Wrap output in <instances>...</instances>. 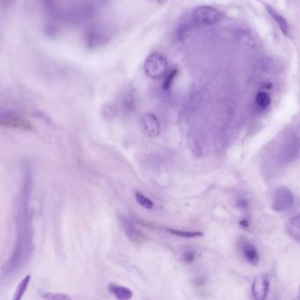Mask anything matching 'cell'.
Listing matches in <instances>:
<instances>
[{"instance_id":"1","label":"cell","mask_w":300,"mask_h":300,"mask_svg":"<svg viewBox=\"0 0 300 300\" xmlns=\"http://www.w3.org/2000/svg\"><path fill=\"white\" fill-rule=\"evenodd\" d=\"M32 188L31 172L28 169L25 173L23 186L19 196L16 242L9 261L3 267V275L10 276L16 272L30 258L33 252V229L31 214L29 212V199Z\"/></svg>"},{"instance_id":"2","label":"cell","mask_w":300,"mask_h":300,"mask_svg":"<svg viewBox=\"0 0 300 300\" xmlns=\"http://www.w3.org/2000/svg\"><path fill=\"white\" fill-rule=\"evenodd\" d=\"M278 162L287 165L293 162L300 155V128H294L287 132L281 141L279 151H277Z\"/></svg>"},{"instance_id":"3","label":"cell","mask_w":300,"mask_h":300,"mask_svg":"<svg viewBox=\"0 0 300 300\" xmlns=\"http://www.w3.org/2000/svg\"><path fill=\"white\" fill-rule=\"evenodd\" d=\"M112 28L105 24H95L91 26L84 34L85 47L91 50L105 46L112 36Z\"/></svg>"},{"instance_id":"4","label":"cell","mask_w":300,"mask_h":300,"mask_svg":"<svg viewBox=\"0 0 300 300\" xmlns=\"http://www.w3.org/2000/svg\"><path fill=\"white\" fill-rule=\"evenodd\" d=\"M95 12L96 4L94 0H78L69 5L66 17L72 23H83L91 19Z\"/></svg>"},{"instance_id":"5","label":"cell","mask_w":300,"mask_h":300,"mask_svg":"<svg viewBox=\"0 0 300 300\" xmlns=\"http://www.w3.org/2000/svg\"><path fill=\"white\" fill-rule=\"evenodd\" d=\"M167 68L168 64L167 58L158 52L150 54L144 65V70L146 75L153 80L163 78L167 74Z\"/></svg>"},{"instance_id":"6","label":"cell","mask_w":300,"mask_h":300,"mask_svg":"<svg viewBox=\"0 0 300 300\" xmlns=\"http://www.w3.org/2000/svg\"><path fill=\"white\" fill-rule=\"evenodd\" d=\"M0 124L1 126L20 130L23 132H33L34 130L32 122H29L27 119L12 111L2 113L0 118Z\"/></svg>"},{"instance_id":"7","label":"cell","mask_w":300,"mask_h":300,"mask_svg":"<svg viewBox=\"0 0 300 300\" xmlns=\"http://www.w3.org/2000/svg\"><path fill=\"white\" fill-rule=\"evenodd\" d=\"M193 19L196 23L203 26H211L216 24L220 19V13L217 10L209 6L202 5L193 11Z\"/></svg>"},{"instance_id":"8","label":"cell","mask_w":300,"mask_h":300,"mask_svg":"<svg viewBox=\"0 0 300 300\" xmlns=\"http://www.w3.org/2000/svg\"><path fill=\"white\" fill-rule=\"evenodd\" d=\"M294 197L286 187L277 188L273 196L272 209L277 212L286 211L293 205Z\"/></svg>"},{"instance_id":"9","label":"cell","mask_w":300,"mask_h":300,"mask_svg":"<svg viewBox=\"0 0 300 300\" xmlns=\"http://www.w3.org/2000/svg\"><path fill=\"white\" fill-rule=\"evenodd\" d=\"M120 222L127 238L130 239L132 243L143 244L147 241L148 239L147 236L142 231L139 230L130 218H128L126 217L121 216Z\"/></svg>"},{"instance_id":"10","label":"cell","mask_w":300,"mask_h":300,"mask_svg":"<svg viewBox=\"0 0 300 300\" xmlns=\"http://www.w3.org/2000/svg\"><path fill=\"white\" fill-rule=\"evenodd\" d=\"M142 132L149 137H156L160 133V122L152 113H146L140 119Z\"/></svg>"},{"instance_id":"11","label":"cell","mask_w":300,"mask_h":300,"mask_svg":"<svg viewBox=\"0 0 300 300\" xmlns=\"http://www.w3.org/2000/svg\"><path fill=\"white\" fill-rule=\"evenodd\" d=\"M269 289V277L267 275H263L255 278L252 284V294L253 299L256 300H263L267 298Z\"/></svg>"},{"instance_id":"12","label":"cell","mask_w":300,"mask_h":300,"mask_svg":"<svg viewBox=\"0 0 300 300\" xmlns=\"http://www.w3.org/2000/svg\"><path fill=\"white\" fill-rule=\"evenodd\" d=\"M239 245L240 251L245 259L253 265L258 264L260 258H259L258 250L255 248V246L246 239H240Z\"/></svg>"},{"instance_id":"13","label":"cell","mask_w":300,"mask_h":300,"mask_svg":"<svg viewBox=\"0 0 300 300\" xmlns=\"http://www.w3.org/2000/svg\"><path fill=\"white\" fill-rule=\"evenodd\" d=\"M108 291L115 296L119 300H132L133 297V292L127 287L118 285L117 283H108Z\"/></svg>"},{"instance_id":"14","label":"cell","mask_w":300,"mask_h":300,"mask_svg":"<svg viewBox=\"0 0 300 300\" xmlns=\"http://www.w3.org/2000/svg\"><path fill=\"white\" fill-rule=\"evenodd\" d=\"M266 9H267L268 14L276 21V23L280 28L282 33H283L284 35H288V33H289V24L287 22L286 19L281 14H279L277 10L275 9L272 6L267 5Z\"/></svg>"},{"instance_id":"15","label":"cell","mask_w":300,"mask_h":300,"mask_svg":"<svg viewBox=\"0 0 300 300\" xmlns=\"http://www.w3.org/2000/svg\"><path fill=\"white\" fill-rule=\"evenodd\" d=\"M287 231L291 238L300 241V215L291 217L287 225Z\"/></svg>"},{"instance_id":"16","label":"cell","mask_w":300,"mask_h":300,"mask_svg":"<svg viewBox=\"0 0 300 300\" xmlns=\"http://www.w3.org/2000/svg\"><path fill=\"white\" fill-rule=\"evenodd\" d=\"M136 106V94L133 91L128 92L122 100V108L126 113L135 111Z\"/></svg>"},{"instance_id":"17","label":"cell","mask_w":300,"mask_h":300,"mask_svg":"<svg viewBox=\"0 0 300 300\" xmlns=\"http://www.w3.org/2000/svg\"><path fill=\"white\" fill-rule=\"evenodd\" d=\"M30 282H31V276L30 275H27L21 280V282L19 283V285H18L17 289H16V291L14 292L13 300H19L23 298L24 294L26 293V291H27L28 286H29Z\"/></svg>"},{"instance_id":"18","label":"cell","mask_w":300,"mask_h":300,"mask_svg":"<svg viewBox=\"0 0 300 300\" xmlns=\"http://www.w3.org/2000/svg\"><path fill=\"white\" fill-rule=\"evenodd\" d=\"M167 232L170 233L171 234L178 236L181 238H185V239H193V238H197V237H201L203 235L202 232H189V231L178 230V229H173V228H167Z\"/></svg>"},{"instance_id":"19","label":"cell","mask_w":300,"mask_h":300,"mask_svg":"<svg viewBox=\"0 0 300 300\" xmlns=\"http://www.w3.org/2000/svg\"><path fill=\"white\" fill-rule=\"evenodd\" d=\"M177 74H178V70L173 69L164 76V80L162 83V89L164 92H168L169 90L172 88Z\"/></svg>"},{"instance_id":"20","label":"cell","mask_w":300,"mask_h":300,"mask_svg":"<svg viewBox=\"0 0 300 300\" xmlns=\"http://www.w3.org/2000/svg\"><path fill=\"white\" fill-rule=\"evenodd\" d=\"M135 198L137 203L146 210H152L154 208V202L149 197H146L143 193L136 191L135 193Z\"/></svg>"},{"instance_id":"21","label":"cell","mask_w":300,"mask_h":300,"mask_svg":"<svg viewBox=\"0 0 300 300\" xmlns=\"http://www.w3.org/2000/svg\"><path fill=\"white\" fill-rule=\"evenodd\" d=\"M255 102L261 108H266L271 103L270 96L265 92H260L255 97Z\"/></svg>"},{"instance_id":"22","label":"cell","mask_w":300,"mask_h":300,"mask_svg":"<svg viewBox=\"0 0 300 300\" xmlns=\"http://www.w3.org/2000/svg\"><path fill=\"white\" fill-rule=\"evenodd\" d=\"M42 299L47 300H70V298L64 293H56V292H46L42 296Z\"/></svg>"},{"instance_id":"23","label":"cell","mask_w":300,"mask_h":300,"mask_svg":"<svg viewBox=\"0 0 300 300\" xmlns=\"http://www.w3.org/2000/svg\"><path fill=\"white\" fill-rule=\"evenodd\" d=\"M195 258H196V254L193 251H187L183 254V260L186 263H192Z\"/></svg>"},{"instance_id":"24","label":"cell","mask_w":300,"mask_h":300,"mask_svg":"<svg viewBox=\"0 0 300 300\" xmlns=\"http://www.w3.org/2000/svg\"><path fill=\"white\" fill-rule=\"evenodd\" d=\"M11 2H12V0H2V6L4 7L5 4H6V5H8Z\"/></svg>"},{"instance_id":"25","label":"cell","mask_w":300,"mask_h":300,"mask_svg":"<svg viewBox=\"0 0 300 300\" xmlns=\"http://www.w3.org/2000/svg\"></svg>"}]
</instances>
